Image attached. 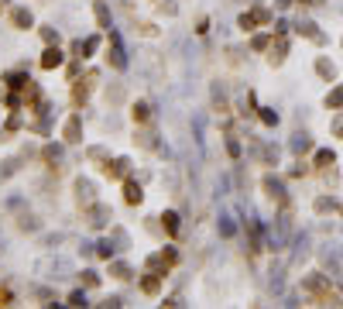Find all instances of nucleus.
Instances as JSON below:
<instances>
[{
    "label": "nucleus",
    "instance_id": "obj_51",
    "mask_svg": "<svg viewBox=\"0 0 343 309\" xmlns=\"http://www.w3.org/2000/svg\"><path fill=\"white\" fill-rule=\"evenodd\" d=\"M274 7H278V11H288V7H292V0H274Z\"/></svg>",
    "mask_w": 343,
    "mask_h": 309
},
{
    "label": "nucleus",
    "instance_id": "obj_12",
    "mask_svg": "<svg viewBox=\"0 0 343 309\" xmlns=\"http://www.w3.org/2000/svg\"><path fill=\"white\" fill-rule=\"evenodd\" d=\"M134 145L144 148V151H158V131H155L151 124H141L134 131Z\"/></svg>",
    "mask_w": 343,
    "mask_h": 309
},
{
    "label": "nucleus",
    "instance_id": "obj_49",
    "mask_svg": "<svg viewBox=\"0 0 343 309\" xmlns=\"http://www.w3.org/2000/svg\"><path fill=\"white\" fill-rule=\"evenodd\" d=\"M220 234H223V237H233V234H237V227H233L230 220H223V223H220Z\"/></svg>",
    "mask_w": 343,
    "mask_h": 309
},
{
    "label": "nucleus",
    "instance_id": "obj_7",
    "mask_svg": "<svg viewBox=\"0 0 343 309\" xmlns=\"http://www.w3.org/2000/svg\"><path fill=\"white\" fill-rule=\"evenodd\" d=\"M161 285H165V275H158V272H148V268H144V275H137V289H141L144 296H161Z\"/></svg>",
    "mask_w": 343,
    "mask_h": 309
},
{
    "label": "nucleus",
    "instance_id": "obj_6",
    "mask_svg": "<svg viewBox=\"0 0 343 309\" xmlns=\"http://www.w3.org/2000/svg\"><path fill=\"white\" fill-rule=\"evenodd\" d=\"M62 141L66 145H82V114L79 110H72L66 117V124H62Z\"/></svg>",
    "mask_w": 343,
    "mask_h": 309
},
{
    "label": "nucleus",
    "instance_id": "obj_37",
    "mask_svg": "<svg viewBox=\"0 0 343 309\" xmlns=\"http://www.w3.org/2000/svg\"><path fill=\"white\" fill-rule=\"evenodd\" d=\"M309 172H312V161H302V158H298V161H295V169L288 172V175H292V179H306Z\"/></svg>",
    "mask_w": 343,
    "mask_h": 309
},
{
    "label": "nucleus",
    "instance_id": "obj_18",
    "mask_svg": "<svg viewBox=\"0 0 343 309\" xmlns=\"http://www.w3.org/2000/svg\"><path fill=\"white\" fill-rule=\"evenodd\" d=\"M93 17H96V28H100V31H110V28H114V17H110L106 0H93Z\"/></svg>",
    "mask_w": 343,
    "mask_h": 309
},
{
    "label": "nucleus",
    "instance_id": "obj_48",
    "mask_svg": "<svg viewBox=\"0 0 343 309\" xmlns=\"http://www.w3.org/2000/svg\"><path fill=\"white\" fill-rule=\"evenodd\" d=\"M0 306H14V292H11L7 285L0 289Z\"/></svg>",
    "mask_w": 343,
    "mask_h": 309
},
{
    "label": "nucleus",
    "instance_id": "obj_20",
    "mask_svg": "<svg viewBox=\"0 0 343 309\" xmlns=\"http://www.w3.org/2000/svg\"><path fill=\"white\" fill-rule=\"evenodd\" d=\"M271 42H274V28L271 31H261V34H251V42H247V48L251 52H258V55H268V48H271Z\"/></svg>",
    "mask_w": 343,
    "mask_h": 309
},
{
    "label": "nucleus",
    "instance_id": "obj_34",
    "mask_svg": "<svg viewBox=\"0 0 343 309\" xmlns=\"http://www.w3.org/2000/svg\"><path fill=\"white\" fill-rule=\"evenodd\" d=\"M69 58H82V62H86V42H82V38L69 42Z\"/></svg>",
    "mask_w": 343,
    "mask_h": 309
},
{
    "label": "nucleus",
    "instance_id": "obj_3",
    "mask_svg": "<svg viewBox=\"0 0 343 309\" xmlns=\"http://www.w3.org/2000/svg\"><path fill=\"white\" fill-rule=\"evenodd\" d=\"M106 66L114 72L127 69V55H124V45H120V34L117 31H106Z\"/></svg>",
    "mask_w": 343,
    "mask_h": 309
},
{
    "label": "nucleus",
    "instance_id": "obj_27",
    "mask_svg": "<svg viewBox=\"0 0 343 309\" xmlns=\"http://www.w3.org/2000/svg\"><path fill=\"white\" fill-rule=\"evenodd\" d=\"M312 210H316L319 217H326V213H333V210H336V199H333V196H316Z\"/></svg>",
    "mask_w": 343,
    "mask_h": 309
},
{
    "label": "nucleus",
    "instance_id": "obj_32",
    "mask_svg": "<svg viewBox=\"0 0 343 309\" xmlns=\"http://www.w3.org/2000/svg\"><path fill=\"white\" fill-rule=\"evenodd\" d=\"M66 302H69V306H90V299H86V289H72V292H69V296H66Z\"/></svg>",
    "mask_w": 343,
    "mask_h": 309
},
{
    "label": "nucleus",
    "instance_id": "obj_53",
    "mask_svg": "<svg viewBox=\"0 0 343 309\" xmlns=\"http://www.w3.org/2000/svg\"><path fill=\"white\" fill-rule=\"evenodd\" d=\"M0 141H7V137H4V127H0Z\"/></svg>",
    "mask_w": 343,
    "mask_h": 309
},
{
    "label": "nucleus",
    "instance_id": "obj_15",
    "mask_svg": "<svg viewBox=\"0 0 343 309\" xmlns=\"http://www.w3.org/2000/svg\"><path fill=\"white\" fill-rule=\"evenodd\" d=\"M131 120H134V127L151 124V120H155V114H151V103H148V100H134V103H131Z\"/></svg>",
    "mask_w": 343,
    "mask_h": 309
},
{
    "label": "nucleus",
    "instance_id": "obj_36",
    "mask_svg": "<svg viewBox=\"0 0 343 309\" xmlns=\"http://www.w3.org/2000/svg\"><path fill=\"white\" fill-rule=\"evenodd\" d=\"M17 227H21L24 234H34L41 223H38V217H28V213H24V217H17Z\"/></svg>",
    "mask_w": 343,
    "mask_h": 309
},
{
    "label": "nucleus",
    "instance_id": "obj_17",
    "mask_svg": "<svg viewBox=\"0 0 343 309\" xmlns=\"http://www.w3.org/2000/svg\"><path fill=\"white\" fill-rule=\"evenodd\" d=\"M261 189H264V196H268V199H274V203H285V186L278 182L271 172L261 179Z\"/></svg>",
    "mask_w": 343,
    "mask_h": 309
},
{
    "label": "nucleus",
    "instance_id": "obj_28",
    "mask_svg": "<svg viewBox=\"0 0 343 309\" xmlns=\"http://www.w3.org/2000/svg\"><path fill=\"white\" fill-rule=\"evenodd\" d=\"M240 117H258V100H254V90H247V96L240 100Z\"/></svg>",
    "mask_w": 343,
    "mask_h": 309
},
{
    "label": "nucleus",
    "instance_id": "obj_1",
    "mask_svg": "<svg viewBox=\"0 0 343 309\" xmlns=\"http://www.w3.org/2000/svg\"><path fill=\"white\" fill-rule=\"evenodd\" d=\"M271 21H274V11L271 7H264V4H258V7H251V11H244L237 17V28L244 34H254L258 28H268Z\"/></svg>",
    "mask_w": 343,
    "mask_h": 309
},
{
    "label": "nucleus",
    "instance_id": "obj_45",
    "mask_svg": "<svg viewBox=\"0 0 343 309\" xmlns=\"http://www.w3.org/2000/svg\"><path fill=\"white\" fill-rule=\"evenodd\" d=\"M330 131H333L336 137H343V110H336V117L330 120Z\"/></svg>",
    "mask_w": 343,
    "mask_h": 309
},
{
    "label": "nucleus",
    "instance_id": "obj_44",
    "mask_svg": "<svg viewBox=\"0 0 343 309\" xmlns=\"http://www.w3.org/2000/svg\"><path fill=\"white\" fill-rule=\"evenodd\" d=\"M213 110H217L220 117H227L230 114V100H227V96H217V100H213Z\"/></svg>",
    "mask_w": 343,
    "mask_h": 309
},
{
    "label": "nucleus",
    "instance_id": "obj_35",
    "mask_svg": "<svg viewBox=\"0 0 343 309\" xmlns=\"http://www.w3.org/2000/svg\"><path fill=\"white\" fill-rule=\"evenodd\" d=\"M261 161L264 165H278V145H264L261 148Z\"/></svg>",
    "mask_w": 343,
    "mask_h": 309
},
{
    "label": "nucleus",
    "instance_id": "obj_2",
    "mask_svg": "<svg viewBox=\"0 0 343 309\" xmlns=\"http://www.w3.org/2000/svg\"><path fill=\"white\" fill-rule=\"evenodd\" d=\"M82 220H86V227H90V230H103L110 220H114V210L103 203V199H96V203L82 206Z\"/></svg>",
    "mask_w": 343,
    "mask_h": 309
},
{
    "label": "nucleus",
    "instance_id": "obj_33",
    "mask_svg": "<svg viewBox=\"0 0 343 309\" xmlns=\"http://www.w3.org/2000/svg\"><path fill=\"white\" fill-rule=\"evenodd\" d=\"M295 34H302V38H316V34H319V24H312V21H298V24H295Z\"/></svg>",
    "mask_w": 343,
    "mask_h": 309
},
{
    "label": "nucleus",
    "instance_id": "obj_13",
    "mask_svg": "<svg viewBox=\"0 0 343 309\" xmlns=\"http://www.w3.org/2000/svg\"><path fill=\"white\" fill-rule=\"evenodd\" d=\"M38 158H41V165H45L48 172H58V161H62V145H41V151H38Z\"/></svg>",
    "mask_w": 343,
    "mask_h": 309
},
{
    "label": "nucleus",
    "instance_id": "obj_26",
    "mask_svg": "<svg viewBox=\"0 0 343 309\" xmlns=\"http://www.w3.org/2000/svg\"><path fill=\"white\" fill-rule=\"evenodd\" d=\"M79 285L82 289H100V272H96V268H82L79 272Z\"/></svg>",
    "mask_w": 343,
    "mask_h": 309
},
{
    "label": "nucleus",
    "instance_id": "obj_46",
    "mask_svg": "<svg viewBox=\"0 0 343 309\" xmlns=\"http://www.w3.org/2000/svg\"><path fill=\"white\" fill-rule=\"evenodd\" d=\"M110 158V155H106V148H100V145H96V148H90V161H106Z\"/></svg>",
    "mask_w": 343,
    "mask_h": 309
},
{
    "label": "nucleus",
    "instance_id": "obj_4",
    "mask_svg": "<svg viewBox=\"0 0 343 309\" xmlns=\"http://www.w3.org/2000/svg\"><path fill=\"white\" fill-rule=\"evenodd\" d=\"M100 172L110 179V182H124L127 175H131V158H127V155H120V158H106V161H100Z\"/></svg>",
    "mask_w": 343,
    "mask_h": 309
},
{
    "label": "nucleus",
    "instance_id": "obj_50",
    "mask_svg": "<svg viewBox=\"0 0 343 309\" xmlns=\"http://www.w3.org/2000/svg\"><path fill=\"white\" fill-rule=\"evenodd\" d=\"M103 306H124V299H120V296H106V299H103Z\"/></svg>",
    "mask_w": 343,
    "mask_h": 309
},
{
    "label": "nucleus",
    "instance_id": "obj_24",
    "mask_svg": "<svg viewBox=\"0 0 343 309\" xmlns=\"http://www.w3.org/2000/svg\"><path fill=\"white\" fill-rule=\"evenodd\" d=\"M38 38H41L45 45H58V42H62V34H58L55 24H41V28H38Z\"/></svg>",
    "mask_w": 343,
    "mask_h": 309
},
{
    "label": "nucleus",
    "instance_id": "obj_23",
    "mask_svg": "<svg viewBox=\"0 0 343 309\" xmlns=\"http://www.w3.org/2000/svg\"><path fill=\"white\" fill-rule=\"evenodd\" d=\"M292 151L302 158V155H309V151H316V145H312V137H309V134H295V137H292Z\"/></svg>",
    "mask_w": 343,
    "mask_h": 309
},
{
    "label": "nucleus",
    "instance_id": "obj_29",
    "mask_svg": "<svg viewBox=\"0 0 343 309\" xmlns=\"http://www.w3.org/2000/svg\"><path fill=\"white\" fill-rule=\"evenodd\" d=\"M21 110H11V117H7V124H4V137H14L17 131H21Z\"/></svg>",
    "mask_w": 343,
    "mask_h": 309
},
{
    "label": "nucleus",
    "instance_id": "obj_16",
    "mask_svg": "<svg viewBox=\"0 0 343 309\" xmlns=\"http://www.w3.org/2000/svg\"><path fill=\"white\" fill-rule=\"evenodd\" d=\"M312 69H316V76H319L323 83H333V79H336V62H333L330 55H316Z\"/></svg>",
    "mask_w": 343,
    "mask_h": 309
},
{
    "label": "nucleus",
    "instance_id": "obj_9",
    "mask_svg": "<svg viewBox=\"0 0 343 309\" xmlns=\"http://www.w3.org/2000/svg\"><path fill=\"white\" fill-rule=\"evenodd\" d=\"M285 55H288V34L274 31V42H271V48H268V66L278 69L282 62H285Z\"/></svg>",
    "mask_w": 343,
    "mask_h": 309
},
{
    "label": "nucleus",
    "instance_id": "obj_52",
    "mask_svg": "<svg viewBox=\"0 0 343 309\" xmlns=\"http://www.w3.org/2000/svg\"><path fill=\"white\" fill-rule=\"evenodd\" d=\"M295 4H302V7H319L323 0H295Z\"/></svg>",
    "mask_w": 343,
    "mask_h": 309
},
{
    "label": "nucleus",
    "instance_id": "obj_30",
    "mask_svg": "<svg viewBox=\"0 0 343 309\" xmlns=\"http://www.w3.org/2000/svg\"><path fill=\"white\" fill-rule=\"evenodd\" d=\"M134 31L141 34V38H158V34H161V28H158L155 21H141V24H134Z\"/></svg>",
    "mask_w": 343,
    "mask_h": 309
},
{
    "label": "nucleus",
    "instance_id": "obj_47",
    "mask_svg": "<svg viewBox=\"0 0 343 309\" xmlns=\"http://www.w3.org/2000/svg\"><path fill=\"white\" fill-rule=\"evenodd\" d=\"M196 34H199V38L209 34V17H199V21H196Z\"/></svg>",
    "mask_w": 343,
    "mask_h": 309
},
{
    "label": "nucleus",
    "instance_id": "obj_42",
    "mask_svg": "<svg viewBox=\"0 0 343 309\" xmlns=\"http://www.w3.org/2000/svg\"><path fill=\"white\" fill-rule=\"evenodd\" d=\"M100 45H103V38H100V34L86 38V58H93V52H100Z\"/></svg>",
    "mask_w": 343,
    "mask_h": 309
},
{
    "label": "nucleus",
    "instance_id": "obj_21",
    "mask_svg": "<svg viewBox=\"0 0 343 309\" xmlns=\"http://www.w3.org/2000/svg\"><path fill=\"white\" fill-rule=\"evenodd\" d=\"M110 264V278H117V282H131V278H134V268H131V264L127 261H106Z\"/></svg>",
    "mask_w": 343,
    "mask_h": 309
},
{
    "label": "nucleus",
    "instance_id": "obj_10",
    "mask_svg": "<svg viewBox=\"0 0 343 309\" xmlns=\"http://www.w3.org/2000/svg\"><path fill=\"white\" fill-rule=\"evenodd\" d=\"M72 193H76V203H79V210L82 206H90V203H96V186L90 182V179H76V182H72Z\"/></svg>",
    "mask_w": 343,
    "mask_h": 309
},
{
    "label": "nucleus",
    "instance_id": "obj_54",
    "mask_svg": "<svg viewBox=\"0 0 343 309\" xmlns=\"http://www.w3.org/2000/svg\"><path fill=\"white\" fill-rule=\"evenodd\" d=\"M340 217H343V206H340Z\"/></svg>",
    "mask_w": 343,
    "mask_h": 309
},
{
    "label": "nucleus",
    "instance_id": "obj_41",
    "mask_svg": "<svg viewBox=\"0 0 343 309\" xmlns=\"http://www.w3.org/2000/svg\"><path fill=\"white\" fill-rule=\"evenodd\" d=\"M161 258H165V264H168V268H175V264H179V251H175V248H161Z\"/></svg>",
    "mask_w": 343,
    "mask_h": 309
},
{
    "label": "nucleus",
    "instance_id": "obj_19",
    "mask_svg": "<svg viewBox=\"0 0 343 309\" xmlns=\"http://www.w3.org/2000/svg\"><path fill=\"white\" fill-rule=\"evenodd\" d=\"M312 169H316V172L336 169V155H333L330 148H319V151H312Z\"/></svg>",
    "mask_w": 343,
    "mask_h": 309
},
{
    "label": "nucleus",
    "instance_id": "obj_11",
    "mask_svg": "<svg viewBox=\"0 0 343 309\" xmlns=\"http://www.w3.org/2000/svg\"><path fill=\"white\" fill-rule=\"evenodd\" d=\"M124 203L127 206H141L144 203V182L134 179V175H127L124 179Z\"/></svg>",
    "mask_w": 343,
    "mask_h": 309
},
{
    "label": "nucleus",
    "instance_id": "obj_8",
    "mask_svg": "<svg viewBox=\"0 0 343 309\" xmlns=\"http://www.w3.org/2000/svg\"><path fill=\"white\" fill-rule=\"evenodd\" d=\"M7 24H11L14 31H31L34 28V14L28 7H11L7 11Z\"/></svg>",
    "mask_w": 343,
    "mask_h": 309
},
{
    "label": "nucleus",
    "instance_id": "obj_14",
    "mask_svg": "<svg viewBox=\"0 0 343 309\" xmlns=\"http://www.w3.org/2000/svg\"><path fill=\"white\" fill-rule=\"evenodd\" d=\"M158 223H161V230H165V237H172V240L182 234V217H179L175 210H165V213L158 217Z\"/></svg>",
    "mask_w": 343,
    "mask_h": 309
},
{
    "label": "nucleus",
    "instance_id": "obj_39",
    "mask_svg": "<svg viewBox=\"0 0 343 309\" xmlns=\"http://www.w3.org/2000/svg\"><path fill=\"white\" fill-rule=\"evenodd\" d=\"M158 14H165V17H175V14H179V4H175V0H158Z\"/></svg>",
    "mask_w": 343,
    "mask_h": 309
},
{
    "label": "nucleus",
    "instance_id": "obj_25",
    "mask_svg": "<svg viewBox=\"0 0 343 309\" xmlns=\"http://www.w3.org/2000/svg\"><path fill=\"white\" fill-rule=\"evenodd\" d=\"M258 120H261L264 127H278V120H282V117H278V110H274V107H258Z\"/></svg>",
    "mask_w": 343,
    "mask_h": 309
},
{
    "label": "nucleus",
    "instance_id": "obj_38",
    "mask_svg": "<svg viewBox=\"0 0 343 309\" xmlns=\"http://www.w3.org/2000/svg\"><path fill=\"white\" fill-rule=\"evenodd\" d=\"M227 155H230L233 161L240 158V141H237V134H230V131H227Z\"/></svg>",
    "mask_w": 343,
    "mask_h": 309
},
{
    "label": "nucleus",
    "instance_id": "obj_5",
    "mask_svg": "<svg viewBox=\"0 0 343 309\" xmlns=\"http://www.w3.org/2000/svg\"><path fill=\"white\" fill-rule=\"evenodd\" d=\"M66 62H69V52H62V45H45V52L38 58V66L45 69V72H55V69H62Z\"/></svg>",
    "mask_w": 343,
    "mask_h": 309
},
{
    "label": "nucleus",
    "instance_id": "obj_31",
    "mask_svg": "<svg viewBox=\"0 0 343 309\" xmlns=\"http://www.w3.org/2000/svg\"><path fill=\"white\" fill-rule=\"evenodd\" d=\"M326 107H330V110H343V86H333V90L326 93Z\"/></svg>",
    "mask_w": 343,
    "mask_h": 309
},
{
    "label": "nucleus",
    "instance_id": "obj_22",
    "mask_svg": "<svg viewBox=\"0 0 343 309\" xmlns=\"http://www.w3.org/2000/svg\"><path fill=\"white\" fill-rule=\"evenodd\" d=\"M93 248H96V251H93V254H96V258H100V261H114V251H117V248H114V240H110V237L96 240V244H93Z\"/></svg>",
    "mask_w": 343,
    "mask_h": 309
},
{
    "label": "nucleus",
    "instance_id": "obj_43",
    "mask_svg": "<svg viewBox=\"0 0 343 309\" xmlns=\"http://www.w3.org/2000/svg\"><path fill=\"white\" fill-rule=\"evenodd\" d=\"M106 100L114 103V107H117V103H124V86H114V90L106 86Z\"/></svg>",
    "mask_w": 343,
    "mask_h": 309
},
{
    "label": "nucleus",
    "instance_id": "obj_40",
    "mask_svg": "<svg viewBox=\"0 0 343 309\" xmlns=\"http://www.w3.org/2000/svg\"><path fill=\"white\" fill-rule=\"evenodd\" d=\"M17 169H21V161H17V158H7V161H4V169H0V179H11Z\"/></svg>",
    "mask_w": 343,
    "mask_h": 309
}]
</instances>
